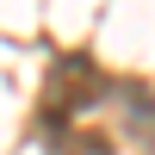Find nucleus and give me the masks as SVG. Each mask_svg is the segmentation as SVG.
Wrapping results in <instances>:
<instances>
[{"mask_svg": "<svg viewBox=\"0 0 155 155\" xmlns=\"http://www.w3.org/2000/svg\"><path fill=\"white\" fill-rule=\"evenodd\" d=\"M99 87H106V81H99V68H93L87 56H62L56 68H50V87H44V99H37V124L56 137L62 124L74 118V112H87V106L99 99Z\"/></svg>", "mask_w": 155, "mask_h": 155, "instance_id": "nucleus-1", "label": "nucleus"}]
</instances>
